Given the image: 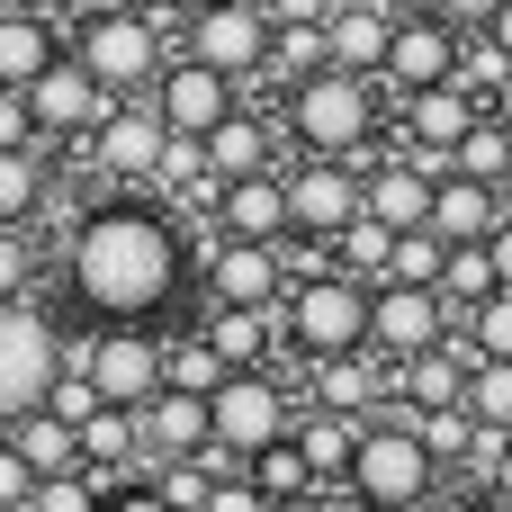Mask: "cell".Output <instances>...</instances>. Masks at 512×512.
I'll return each mask as SVG.
<instances>
[{
	"mask_svg": "<svg viewBox=\"0 0 512 512\" xmlns=\"http://www.w3.org/2000/svg\"><path fill=\"white\" fill-rule=\"evenodd\" d=\"M243 477L270 495V504H288V495H315V468H306V450H297V432L288 441H270L261 459H243Z\"/></svg>",
	"mask_w": 512,
	"mask_h": 512,
	"instance_id": "33",
	"label": "cell"
},
{
	"mask_svg": "<svg viewBox=\"0 0 512 512\" xmlns=\"http://www.w3.org/2000/svg\"><path fill=\"white\" fill-rule=\"evenodd\" d=\"M270 512H351V495H333V486H315V495H288V504H270Z\"/></svg>",
	"mask_w": 512,
	"mask_h": 512,
	"instance_id": "50",
	"label": "cell"
},
{
	"mask_svg": "<svg viewBox=\"0 0 512 512\" xmlns=\"http://www.w3.org/2000/svg\"><path fill=\"white\" fill-rule=\"evenodd\" d=\"M414 423H423L432 459H441V468L459 477V468H468V450H477V414H468V405H441V414H414Z\"/></svg>",
	"mask_w": 512,
	"mask_h": 512,
	"instance_id": "38",
	"label": "cell"
},
{
	"mask_svg": "<svg viewBox=\"0 0 512 512\" xmlns=\"http://www.w3.org/2000/svg\"><path fill=\"white\" fill-rule=\"evenodd\" d=\"M486 117V99L468 90V81H432V90H414L405 99V126H396V144L423 162V171H450V153H459V135Z\"/></svg>",
	"mask_w": 512,
	"mask_h": 512,
	"instance_id": "15",
	"label": "cell"
},
{
	"mask_svg": "<svg viewBox=\"0 0 512 512\" xmlns=\"http://www.w3.org/2000/svg\"><path fill=\"white\" fill-rule=\"evenodd\" d=\"M63 45H72V27L36 18L27 0H18V9H0V81H9V90H27V81H36V72H45Z\"/></svg>",
	"mask_w": 512,
	"mask_h": 512,
	"instance_id": "25",
	"label": "cell"
},
{
	"mask_svg": "<svg viewBox=\"0 0 512 512\" xmlns=\"http://www.w3.org/2000/svg\"><path fill=\"white\" fill-rule=\"evenodd\" d=\"M450 171H468V180H495V189H504V171H512V126L495 117V108H486V117H477V126L459 135Z\"/></svg>",
	"mask_w": 512,
	"mask_h": 512,
	"instance_id": "32",
	"label": "cell"
},
{
	"mask_svg": "<svg viewBox=\"0 0 512 512\" xmlns=\"http://www.w3.org/2000/svg\"><path fill=\"white\" fill-rule=\"evenodd\" d=\"M225 378H234V360H225V351H216L207 333H171V342H162V387H189V396H216Z\"/></svg>",
	"mask_w": 512,
	"mask_h": 512,
	"instance_id": "30",
	"label": "cell"
},
{
	"mask_svg": "<svg viewBox=\"0 0 512 512\" xmlns=\"http://www.w3.org/2000/svg\"><path fill=\"white\" fill-rule=\"evenodd\" d=\"M216 0H153V18H171V27H189V18H207Z\"/></svg>",
	"mask_w": 512,
	"mask_h": 512,
	"instance_id": "52",
	"label": "cell"
},
{
	"mask_svg": "<svg viewBox=\"0 0 512 512\" xmlns=\"http://www.w3.org/2000/svg\"><path fill=\"white\" fill-rule=\"evenodd\" d=\"M27 108H36V135H45V144H90V135H99V117H108L117 99H108V90H99V72L63 45V54L27 81Z\"/></svg>",
	"mask_w": 512,
	"mask_h": 512,
	"instance_id": "12",
	"label": "cell"
},
{
	"mask_svg": "<svg viewBox=\"0 0 512 512\" xmlns=\"http://www.w3.org/2000/svg\"><path fill=\"white\" fill-rule=\"evenodd\" d=\"M450 512H512L504 495H468V504H450Z\"/></svg>",
	"mask_w": 512,
	"mask_h": 512,
	"instance_id": "57",
	"label": "cell"
},
{
	"mask_svg": "<svg viewBox=\"0 0 512 512\" xmlns=\"http://www.w3.org/2000/svg\"><path fill=\"white\" fill-rule=\"evenodd\" d=\"M36 504V468H27V450L0 432V512H27Z\"/></svg>",
	"mask_w": 512,
	"mask_h": 512,
	"instance_id": "43",
	"label": "cell"
},
{
	"mask_svg": "<svg viewBox=\"0 0 512 512\" xmlns=\"http://www.w3.org/2000/svg\"><path fill=\"white\" fill-rule=\"evenodd\" d=\"M135 423H144L153 468H162V459H207V450H216V414H207V396H189V387H162L153 405H135Z\"/></svg>",
	"mask_w": 512,
	"mask_h": 512,
	"instance_id": "20",
	"label": "cell"
},
{
	"mask_svg": "<svg viewBox=\"0 0 512 512\" xmlns=\"http://www.w3.org/2000/svg\"><path fill=\"white\" fill-rule=\"evenodd\" d=\"M495 198H504V216H512V171H504V189H495Z\"/></svg>",
	"mask_w": 512,
	"mask_h": 512,
	"instance_id": "59",
	"label": "cell"
},
{
	"mask_svg": "<svg viewBox=\"0 0 512 512\" xmlns=\"http://www.w3.org/2000/svg\"><path fill=\"white\" fill-rule=\"evenodd\" d=\"M450 333H459V306H450L441 288H414V279H378V288H369V351H378L387 369L441 351Z\"/></svg>",
	"mask_w": 512,
	"mask_h": 512,
	"instance_id": "9",
	"label": "cell"
},
{
	"mask_svg": "<svg viewBox=\"0 0 512 512\" xmlns=\"http://www.w3.org/2000/svg\"><path fill=\"white\" fill-rule=\"evenodd\" d=\"M468 369H477V351H468V333H450L441 351H423V360H405V369H396V405H414V414L468 405Z\"/></svg>",
	"mask_w": 512,
	"mask_h": 512,
	"instance_id": "22",
	"label": "cell"
},
{
	"mask_svg": "<svg viewBox=\"0 0 512 512\" xmlns=\"http://www.w3.org/2000/svg\"><path fill=\"white\" fill-rule=\"evenodd\" d=\"M279 27H297V18H333V0H261Z\"/></svg>",
	"mask_w": 512,
	"mask_h": 512,
	"instance_id": "49",
	"label": "cell"
},
{
	"mask_svg": "<svg viewBox=\"0 0 512 512\" xmlns=\"http://www.w3.org/2000/svg\"><path fill=\"white\" fill-rule=\"evenodd\" d=\"M396 18H441V0H387Z\"/></svg>",
	"mask_w": 512,
	"mask_h": 512,
	"instance_id": "54",
	"label": "cell"
},
{
	"mask_svg": "<svg viewBox=\"0 0 512 512\" xmlns=\"http://www.w3.org/2000/svg\"><path fill=\"white\" fill-rule=\"evenodd\" d=\"M495 225H504V198H495V180L441 171V189H432V234H441V243H486Z\"/></svg>",
	"mask_w": 512,
	"mask_h": 512,
	"instance_id": "23",
	"label": "cell"
},
{
	"mask_svg": "<svg viewBox=\"0 0 512 512\" xmlns=\"http://www.w3.org/2000/svg\"><path fill=\"white\" fill-rule=\"evenodd\" d=\"M306 369H315V405H324V414L369 423V414H387V405H396V387H387V360H378V351H333V360H306Z\"/></svg>",
	"mask_w": 512,
	"mask_h": 512,
	"instance_id": "19",
	"label": "cell"
},
{
	"mask_svg": "<svg viewBox=\"0 0 512 512\" xmlns=\"http://www.w3.org/2000/svg\"><path fill=\"white\" fill-rule=\"evenodd\" d=\"M459 333H468V351H477V360H512V288L477 297V306L459 315Z\"/></svg>",
	"mask_w": 512,
	"mask_h": 512,
	"instance_id": "36",
	"label": "cell"
},
{
	"mask_svg": "<svg viewBox=\"0 0 512 512\" xmlns=\"http://www.w3.org/2000/svg\"><path fill=\"white\" fill-rule=\"evenodd\" d=\"M9 144H45V135H36V108H27V90H9V81H0V153H9Z\"/></svg>",
	"mask_w": 512,
	"mask_h": 512,
	"instance_id": "46",
	"label": "cell"
},
{
	"mask_svg": "<svg viewBox=\"0 0 512 512\" xmlns=\"http://www.w3.org/2000/svg\"><path fill=\"white\" fill-rule=\"evenodd\" d=\"M495 9H504V0H441V18H450L459 36H486V27H495Z\"/></svg>",
	"mask_w": 512,
	"mask_h": 512,
	"instance_id": "48",
	"label": "cell"
},
{
	"mask_svg": "<svg viewBox=\"0 0 512 512\" xmlns=\"http://www.w3.org/2000/svg\"><path fill=\"white\" fill-rule=\"evenodd\" d=\"M441 270H450V243H441L432 225H405V234H396V261H387V279H414V288H441Z\"/></svg>",
	"mask_w": 512,
	"mask_h": 512,
	"instance_id": "37",
	"label": "cell"
},
{
	"mask_svg": "<svg viewBox=\"0 0 512 512\" xmlns=\"http://www.w3.org/2000/svg\"><path fill=\"white\" fill-rule=\"evenodd\" d=\"M36 270H45V261H36V234H27V225H0V306H9V297H27V288H36Z\"/></svg>",
	"mask_w": 512,
	"mask_h": 512,
	"instance_id": "41",
	"label": "cell"
},
{
	"mask_svg": "<svg viewBox=\"0 0 512 512\" xmlns=\"http://www.w3.org/2000/svg\"><path fill=\"white\" fill-rule=\"evenodd\" d=\"M297 450H306L315 486H333V495H342V477H351V450H360V423H351V414H324V405H306V414H297Z\"/></svg>",
	"mask_w": 512,
	"mask_h": 512,
	"instance_id": "27",
	"label": "cell"
},
{
	"mask_svg": "<svg viewBox=\"0 0 512 512\" xmlns=\"http://www.w3.org/2000/svg\"><path fill=\"white\" fill-rule=\"evenodd\" d=\"M207 414H216V459H234V468H243V459H261L270 441H288L306 405L288 396V378H279V369H234V378L207 396Z\"/></svg>",
	"mask_w": 512,
	"mask_h": 512,
	"instance_id": "8",
	"label": "cell"
},
{
	"mask_svg": "<svg viewBox=\"0 0 512 512\" xmlns=\"http://www.w3.org/2000/svg\"><path fill=\"white\" fill-rule=\"evenodd\" d=\"M198 512H270V495H261V486L243 477V468H225V477H216V495H207Z\"/></svg>",
	"mask_w": 512,
	"mask_h": 512,
	"instance_id": "45",
	"label": "cell"
},
{
	"mask_svg": "<svg viewBox=\"0 0 512 512\" xmlns=\"http://www.w3.org/2000/svg\"><path fill=\"white\" fill-rule=\"evenodd\" d=\"M279 342H288L297 360L369 351V279H351L342 261H315L306 279H288V297H279Z\"/></svg>",
	"mask_w": 512,
	"mask_h": 512,
	"instance_id": "5",
	"label": "cell"
},
{
	"mask_svg": "<svg viewBox=\"0 0 512 512\" xmlns=\"http://www.w3.org/2000/svg\"><path fill=\"white\" fill-rule=\"evenodd\" d=\"M468 414L495 423V432H512V360H477L468 369Z\"/></svg>",
	"mask_w": 512,
	"mask_h": 512,
	"instance_id": "39",
	"label": "cell"
},
{
	"mask_svg": "<svg viewBox=\"0 0 512 512\" xmlns=\"http://www.w3.org/2000/svg\"><path fill=\"white\" fill-rule=\"evenodd\" d=\"M333 63L342 72H378L387 63V45H396V9L387 0H333Z\"/></svg>",
	"mask_w": 512,
	"mask_h": 512,
	"instance_id": "24",
	"label": "cell"
},
{
	"mask_svg": "<svg viewBox=\"0 0 512 512\" xmlns=\"http://www.w3.org/2000/svg\"><path fill=\"white\" fill-rule=\"evenodd\" d=\"M333 261H342L351 279H369V288H378V279H387V261H396V225H387V216H360V225L333 243Z\"/></svg>",
	"mask_w": 512,
	"mask_h": 512,
	"instance_id": "34",
	"label": "cell"
},
{
	"mask_svg": "<svg viewBox=\"0 0 512 512\" xmlns=\"http://www.w3.org/2000/svg\"><path fill=\"white\" fill-rule=\"evenodd\" d=\"M486 252H495V279H504V288H512V216H504V225H495V234H486Z\"/></svg>",
	"mask_w": 512,
	"mask_h": 512,
	"instance_id": "51",
	"label": "cell"
},
{
	"mask_svg": "<svg viewBox=\"0 0 512 512\" xmlns=\"http://www.w3.org/2000/svg\"><path fill=\"white\" fill-rule=\"evenodd\" d=\"M495 288H504V279H495V252H486V243H450V270H441V297H450V306L468 315V306H477V297H495Z\"/></svg>",
	"mask_w": 512,
	"mask_h": 512,
	"instance_id": "35",
	"label": "cell"
},
{
	"mask_svg": "<svg viewBox=\"0 0 512 512\" xmlns=\"http://www.w3.org/2000/svg\"><path fill=\"white\" fill-rule=\"evenodd\" d=\"M189 288V243L162 198H99L63 234V297L90 324H153Z\"/></svg>",
	"mask_w": 512,
	"mask_h": 512,
	"instance_id": "1",
	"label": "cell"
},
{
	"mask_svg": "<svg viewBox=\"0 0 512 512\" xmlns=\"http://www.w3.org/2000/svg\"><path fill=\"white\" fill-rule=\"evenodd\" d=\"M216 234H243V243H288V171H252V180H225L216 189Z\"/></svg>",
	"mask_w": 512,
	"mask_h": 512,
	"instance_id": "18",
	"label": "cell"
},
{
	"mask_svg": "<svg viewBox=\"0 0 512 512\" xmlns=\"http://www.w3.org/2000/svg\"><path fill=\"white\" fill-rule=\"evenodd\" d=\"M378 72H342V63H324V72H306V81H288L279 90V135L297 144V153H342V162H378L387 153V108H378Z\"/></svg>",
	"mask_w": 512,
	"mask_h": 512,
	"instance_id": "2",
	"label": "cell"
},
{
	"mask_svg": "<svg viewBox=\"0 0 512 512\" xmlns=\"http://www.w3.org/2000/svg\"><path fill=\"white\" fill-rule=\"evenodd\" d=\"M459 27L450 18H396V45H387V63H378V81L396 90V99H414V90H432V81H459Z\"/></svg>",
	"mask_w": 512,
	"mask_h": 512,
	"instance_id": "17",
	"label": "cell"
},
{
	"mask_svg": "<svg viewBox=\"0 0 512 512\" xmlns=\"http://www.w3.org/2000/svg\"><path fill=\"white\" fill-rule=\"evenodd\" d=\"M441 459H432V441H423V423H414V405H387V414H369L360 423V450H351V477H342V495L369 512H414V504H441Z\"/></svg>",
	"mask_w": 512,
	"mask_h": 512,
	"instance_id": "3",
	"label": "cell"
},
{
	"mask_svg": "<svg viewBox=\"0 0 512 512\" xmlns=\"http://www.w3.org/2000/svg\"><path fill=\"white\" fill-rule=\"evenodd\" d=\"M18 450H27V468L36 477H63V468H81V423H63L54 405H36V414H18V423H0Z\"/></svg>",
	"mask_w": 512,
	"mask_h": 512,
	"instance_id": "28",
	"label": "cell"
},
{
	"mask_svg": "<svg viewBox=\"0 0 512 512\" xmlns=\"http://www.w3.org/2000/svg\"><path fill=\"white\" fill-rule=\"evenodd\" d=\"M279 117H261V108H234L216 135H207V171H216V189L225 180H252V171H279Z\"/></svg>",
	"mask_w": 512,
	"mask_h": 512,
	"instance_id": "21",
	"label": "cell"
},
{
	"mask_svg": "<svg viewBox=\"0 0 512 512\" xmlns=\"http://www.w3.org/2000/svg\"><path fill=\"white\" fill-rule=\"evenodd\" d=\"M486 495H504V504H512V450H504V468L486 477Z\"/></svg>",
	"mask_w": 512,
	"mask_h": 512,
	"instance_id": "56",
	"label": "cell"
},
{
	"mask_svg": "<svg viewBox=\"0 0 512 512\" xmlns=\"http://www.w3.org/2000/svg\"><path fill=\"white\" fill-rule=\"evenodd\" d=\"M360 216H369V162H342V153H297L288 162V234L297 243L333 252Z\"/></svg>",
	"mask_w": 512,
	"mask_h": 512,
	"instance_id": "7",
	"label": "cell"
},
{
	"mask_svg": "<svg viewBox=\"0 0 512 512\" xmlns=\"http://www.w3.org/2000/svg\"><path fill=\"white\" fill-rule=\"evenodd\" d=\"M27 9H36V18H54V27H72V18H81L90 0H27Z\"/></svg>",
	"mask_w": 512,
	"mask_h": 512,
	"instance_id": "53",
	"label": "cell"
},
{
	"mask_svg": "<svg viewBox=\"0 0 512 512\" xmlns=\"http://www.w3.org/2000/svg\"><path fill=\"white\" fill-rule=\"evenodd\" d=\"M162 144H171V126L153 117V99H117L81 153H90L108 180H126V189H153V171H162Z\"/></svg>",
	"mask_w": 512,
	"mask_h": 512,
	"instance_id": "16",
	"label": "cell"
},
{
	"mask_svg": "<svg viewBox=\"0 0 512 512\" xmlns=\"http://www.w3.org/2000/svg\"><path fill=\"white\" fill-rule=\"evenodd\" d=\"M72 54L99 72L108 99H144L180 45H171V18H153V0H90L72 18Z\"/></svg>",
	"mask_w": 512,
	"mask_h": 512,
	"instance_id": "4",
	"label": "cell"
},
{
	"mask_svg": "<svg viewBox=\"0 0 512 512\" xmlns=\"http://www.w3.org/2000/svg\"><path fill=\"white\" fill-rule=\"evenodd\" d=\"M63 351H72V342H63L54 306H36V297H9V306H0V423L36 414V405L54 396Z\"/></svg>",
	"mask_w": 512,
	"mask_h": 512,
	"instance_id": "6",
	"label": "cell"
},
{
	"mask_svg": "<svg viewBox=\"0 0 512 512\" xmlns=\"http://www.w3.org/2000/svg\"><path fill=\"white\" fill-rule=\"evenodd\" d=\"M270 36H279V18H270L261 0H216L207 18L180 27V45H189L198 63L234 72V81H261V72H270Z\"/></svg>",
	"mask_w": 512,
	"mask_h": 512,
	"instance_id": "14",
	"label": "cell"
},
{
	"mask_svg": "<svg viewBox=\"0 0 512 512\" xmlns=\"http://www.w3.org/2000/svg\"><path fill=\"white\" fill-rule=\"evenodd\" d=\"M45 198H54V180H45V144H9V153H0V225H36Z\"/></svg>",
	"mask_w": 512,
	"mask_h": 512,
	"instance_id": "29",
	"label": "cell"
},
{
	"mask_svg": "<svg viewBox=\"0 0 512 512\" xmlns=\"http://www.w3.org/2000/svg\"><path fill=\"white\" fill-rule=\"evenodd\" d=\"M63 369H90V387L108 396V405H153L162 396V342L144 333V324H99V333H81L72 351H63Z\"/></svg>",
	"mask_w": 512,
	"mask_h": 512,
	"instance_id": "10",
	"label": "cell"
},
{
	"mask_svg": "<svg viewBox=\"0 0 512 512\" xmlns=\"http://www.w3.org/2000/svg\"><path fill=\"white\" fill-rule=\"evenodd\" d=\"M45 405H54V414H63V423H90V414H99V405H108V396H99V387H90V369H63V378H54V396H45Z\"/></svg>",
	"mask_w": 512,
	"mask_h": 512,
	"instance_id": "44",
	"label": "cell"
},
{
	"mask_svg": "<svg viewBox=\"0 0 512 512\" xmlns=\"http://www.w3.org/2000/svg\"><path fill=\"white\" fill-rule=\"evenodd\" d=\"M504 72H512V54L495 45V36H468V45H459V81H468L477 99H495V90H504Z\"/></svg>",
	"mask_w": 512,
	"mask_h": 512,
	"instance_id": "42",
	"label": "cell"
},
{
	"mask_svg": "<svg viewBox=\"0 0 512 512\" xmlns=\"http://www.w3.org/2000/svg\"><path fill=\"white\" fill-rule=\"evenodd\" d=\"M198 333H207L234 369H270V351H279V306H207Z\"/></svg>",
	"mask_w": 512,
	"mask_h": 512,
	"instance_id": "26",
	"label": "cell"
},
{
	"mask_svg": "<svg viewBox=\"0 0 512 512\" xmlns=\"http://www.w3.org/2000/svg\"><path fill=\"white\" fill-rule=\"evenodd\" d=\"M288 252L279 243H243V234H207V261H198V288L207 306H279L288 297Z\"/></svg>",
	"mask_w": 512,
	"mask_h": 512,
	"instance_id": "13",
	"label": "cell"
},
{
	"mask_svg": "<svg viewBox=\"0 0 512 512\" xmlns=\"http://www.w3.org/2000/svg\"><path fill=\"white\" fill-rule=\"evenodd\" d=\"M486 108H495V117H504V126H512V72H504V90H495V99H486Z\"/></svg>",
	"mask_w": 512,
	"mask_h": 512,
	"instance_id": "58",
	"label": "cell"
},
{
	"mask_svg": "<svg viewBox=\"0 0 512 512\" xmlns=\"http://www.w3.org/2000/svg\"><path fill=\"white\" fill-rule=\"evenodd\" d=\"M324 63H333V27H324V18H297V27L270 36V72H261V81L288 90V81H306V72H324Z\"/></svg>",
	"mask_w": 512,
	"mask_h": 512,
	"instance_id": "31",
	"label": "cell"
},
{
	"mask_svg": "<svg viewBox=\"0 0 512 512\" xmlns=\"http://www.w3.org/2000/svg\"><path fill=\"white\" fill-rule=\"evenodd\" d=\"M99 504H108V486L90 468H63V477H36V504L27 512H99Z\"/></svg>",
	"mask_w": 512,
	"mask_h": 512,
	"instance_id": "40",
	"label": "cell"
},
{
	"mask_svg": "<svg viewBox=\"0 0 512 512\" xmlns=\"http://www.w3.org/2000/svg\"><path fill=\"white\" fill-rule=\"evenodd\" d=\"M99 512H180V504H171L153 477H126V486H108V504H99Z\"/></svg>",
	"mask_w": 512,
	"mask_h": 512,
	"instance_id": "47",
	"label": "cell"
},
{
	"mask_svg": "<svg viewBox=\"0 0 512 512\" xmlns=\"http://www.w3.org/2000/svg\"><path fill=\"white\" fill-rule=\"evenodd\" d=\"M144 99H153V117H162L171 135L207 144V135H216V126H225V117L243 108V81H234V72H216V63H198V54L180 45V54L162 63V81H153Z\"/></svg>",
	"mask_w": 512,
	"mask_h": 512,
	"instance_id": "11",
	"label": "cell"
},
{
	"mask_svg": "<svg viewBox=\"0 0 512 512\" xmlns=\"http://www.w3.org/2000/svg\"><path fill=\"white\" fill-rule=\"evenodd\" d=\"M486 36H495V45H504V54H512V0H504V9H495V27H486Z\"/></svg>",
	"mask_w": 512,
	"mask_h": 512,
	"instance_id": "55",
	"label": "cell"
},
{
	"mask_svg": "<svg viewBox=\"0 0 512 512\" xmlns=\"http://www.w3.org/2000/svg\"><path fill=\"white\" fill-rule=\"evenodd\" d=\"M351 512H369V504H351Z\"/></svg>",
	"mask_w": 512,
	"mask_h": 512,
	"instance_id": "60",
	"label": "cell"
}]
</instances>
